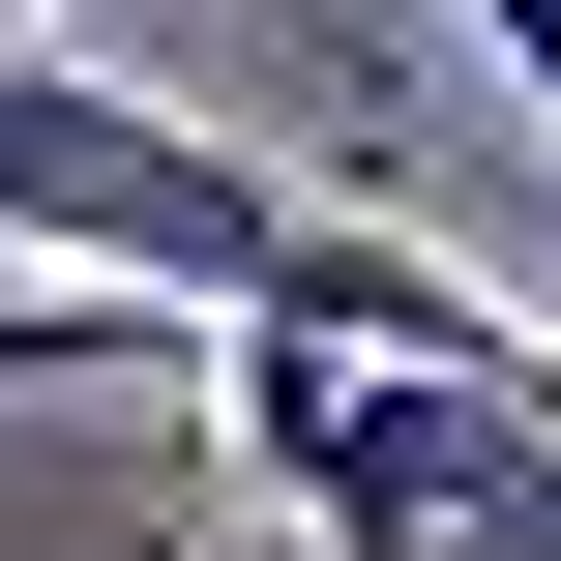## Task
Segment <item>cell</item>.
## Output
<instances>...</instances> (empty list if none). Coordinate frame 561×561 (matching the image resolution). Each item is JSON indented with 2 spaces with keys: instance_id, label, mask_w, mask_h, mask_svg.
<instances>
[{
  "instance_id": "obj_1",
  "label": "cell",
  "mask_w": 561,
  "mask_h": 561,
  "mask_svg": "<svg viewBox=\"0 0 561 561\" xmlns=\"http://www.w3.org/2000/svg\"><path fill=\"white\" fill-rule=\"evenodd\" d=\"M0 237H30V266H148V296H207V325H237V296H325V325H385V355H561V296L444 266L414 207H325V178L148 118V89H89V59H0Z\"/></svg>"
},
{
  "instance_id": "obj_2",
  "label": "cell",
  "mask_w": 561,
  "mask_h": 561,
  "mask_svg": "<svg viewBox=\"0 0 561 561\" xmlns=\"http://www.w3.org/2000/svg\"><path fill=\"white\" fill-rule=\"evenodd\" d=\"M473 30H503V89H533V148H561V0H473Z\"/></svg>"
},
{
  "instance_id": "obj_3",
  "label": "cell",
  "mask_w": 561,
  "mask_h": 561,
  "mask_svg": "<svg viewBox=\"0 0 561 561\" xmlns=\"http://www.w3.org/2000/svg\"><path fill=\"white\" fill-rule=\"evenodd\" d=\"M118 561H207V503H118Z\"/></svg>"
}]
</instances>
